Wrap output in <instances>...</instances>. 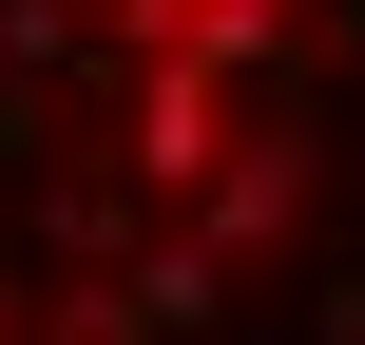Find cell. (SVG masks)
Segmentation results:
<instances>
[{
  "label": "cell",
  "mask_w": 365,
  "mask_h": 345,
  "mask_svg": "<svg viewBox=\"0 0 365 345\" xmlns=\"http://www.w3.org/2000/svg\"><path fill=\"white\" fill-rule=\"evenodd\" d=\"M0 345H365V0H0Z\"/></svg>",
  "instance_id": "cell-1"
}]
</instances>
